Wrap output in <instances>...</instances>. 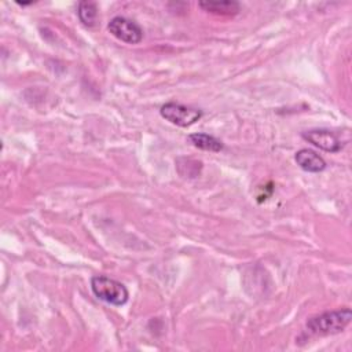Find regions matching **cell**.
Masks as SVG:
<instances>
[{"instance_id":"obj_1","label":"cell","mask_w":352,"mask_h":352,"mask_svg":"<svg viewBox=\"0 0 352 352\" xmlns=\"http://www.w3.org/2000/svg\"><path fill=\"white\" fill-rule=\"evenodd\" d=\"M351 319H352V312L349 308L326 311L323 314L312 316L307 320L300 334V340L337 334L351 323Z\"/></svg>"},{"instance_id":"obj_2","label":"cell","mask_w":352,"mask_h":352,"mask_svg":"<svg viewBox=\"0 0 352 352\" xmlns=\"http://www.w3.org/2000/svg\"><path fill=\"white\" fill-rule=\"evenodd\" d=\"M91 290L96 298L110 305H124L128 301V289L118 280L106 275H95L91 278Z\"/></svg>"},{"instance_id":"obj_3","label":"cell","mask_w":352,"mask_h":352,"mask_svg":"<svg viewBox=\"0 0 352 352\" xmlns=\"http://www.w3.org/2000/svg\"><path fill=\"white\" fill-rule=\"evenodd\" d=\"M160 114L168 122L182 128H187L195 124L202 117V111L199 109L184 106L176 102H168L162 104L160 109Z\"/></svg>"},{"instance_id":"obj_4","label":"cell","mask_w":352,"mask_h":352,"mask_svg":"<svg viewBox=\"0 0 352 352\" xmlns=\"http://www.w3.org/2000/svg\"><path fill=\"white\" fill-rule=\"evenodd\" d=\"M107 30L120 41L126 44H139L143 40L142 28L126 16H114L107 23Z\"/></svg>"},{"instance_id":"obj_5","label":"cell","mask_w":352,"mask_h":352,"mask_svg":"<svg viewBox=\"0 0 352 352\" xmlns=\"http://www.w3.org/2000/svg\"><path fill=\"white\" fill-rule=\"evenodd\" d=\"M301 136L308 143L327 153H337L342 148L341 140L329 129H309L302 132Z\"/></svg>"},{"instance_id":"obj_6","label":"cell","mask_w":352,"mask_h":352,"mask_svg":"<svg viewBox=\"0 0 352 352\" xmlns=\"http://www.w3.org/2000/svg\"><path fill=\"white\" fill-rule=\"evenodd\" d=\"M294 160L297 165L309 173H319L326 169V161L314 150L309 148H301L296 153Z\"/></svg>"},{"instance_id":"obj_7","label":"cell","mask_w":352,"mask_h":352,"mask_svg":"<svg viewBox=\"0 0 352 352\" xmlns=\"http://www.w3.org/2000/svg\"><path fill=\"white\" fill-rule=\"evenodd\" d=\"M187 140L197 148L199 150H205V151H212V153H219L220 150H223V143L208 133H202V132H195V133H190L187 136Z\"/></svg>"},{"instance_id":"obj_8","label":"cell","mask_w":352,"mask_h":352,"mask_svg":"<svg viewBox=\"0 0 352 352\" xmlns=\"http://www.w3.org/2000/svg\"><path fill=\"white\" fill-rule=\"evenodd\" d=\"M199 7L204 11L217 14V15H235L239 11V4L236 1H199Z\"/></svg>"},{"instance_id":"obj_9","label":"cell","mask_w":352,"mask_h":352,"mask_svg":"<svg viewBox=\"0 0 352 352\" xmlns=\"http://www.w3.org/2000/svg\"><path fill=\"white\" fill-rule=\"evenodd\" d=\"M78 18L84 26L92 28L96 23L98 18V6L95 1H80L77 8Z\"/></svg>"}]
</instances>
